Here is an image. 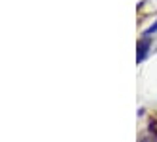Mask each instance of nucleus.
I'll return each mask as SVG.
<instances>
[{
    "mask_svg": "<svg viewBox=\"0 0 157 142\" xmlns=\"http://www.w3.org/2000/svg\"><path fill=\"white\" fill-rule=\"evenodd\" d=\"M147 46H150V41H147V38H144V41L142 42H140V56H138V60H144V56H146V48H147Z\"/></svg>",
    "mask_w": 157,
    "mask_h": 142,
    "instance_id": "nucleus-1",
    "label": "nucleus"
},
{
    "mask_svg": "<svg viewBox=\"0 0 157 142\" xmlns=\"http://www.w3.org/2000/svg\"><path fill=\"white\" fill-rule=\"evenodd\" d=\"M155 31H157V23H155V25H151L150 29L146 31V35H151V33H155Z\"/></svg>",
    "mask_w": 157,
    "mask_h": 142,
    "instance_id": "nucleus-2",
    "label": "nucleus"
}]
</instances>
